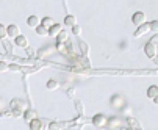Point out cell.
<instances>
[{
    "label": "cell",
    "mask_w": 158,
    "mask_h": 130,
    "mask_svg": "<svg viewBox=\"0 0 158 130\" xmlns=\"http://www.w3.org/2000/svg\"><path fill=\"white\" fill-rule=\"evenodd\" d=\"M131 22H133V25H143V24H146V13H143V11H138V13H133V16H131Z\"/></svg>",
    "instance_id": "1"
},
{
    "label": "cell",
    "mask_w": 158,
    "mask_h": 130,
    "mask_svg": "<svg viewBox=\"0 0 158 130\" xmlns=\"http://www.w3.org/2000/svg\"><path fill=\"white\" fill-rule=\"evenodd\" d=\"M147 31H150V24H143V25H139V27L136 28V31L133 33V36H135V38H141V36H144Z\"/></svg>",
    "instance_id": "2"
},
{
    "label": "cell",
    "mask_w": 158,
    "mask_h": 130,
    "mask_svg": "<svg viewBox=\"0 0 158 130\" xmlns=\"http://www.w3.org/2000/svg\"><path fill=\"white\" fill-rule=\"evenodd\" d=\"M144 52H146V57L153 60L156 57V46L152 44V42H149V44H146V47H144Z\"/></svg>",
    "instance_id": "3"
},
{
    "label": "cell",
    "mask_w": 158,
    "mask_h": 130,
    "mask_svg": "<svg viewBox=\"0 0 158 130\" xmlns=\"http://www.w3.org/2000/svg\"><path fill=\"white\" fill-rule=\"evenodd\" d=\"M91 121H93V124H94L96 127H105V125H106V118H105L103 115H96Z\"/></svg>",
    "instance_id": "4"
},
{
    "label": "cell",
    "mask_w": 158,
    "mask_h": 130,
    "mask_svg": "<svg viewBox=\"0 0 158 130\" xmlns=\"http://www.w3.org/2000/svg\"><path fill=\"white\" fill-rule=\"evenodd\" d=\"M14 42H16V46H19V47H22V49H28V39H27L24 35H19V36L14 39Z\"/></svg>",
    "instance_id": "5"
},
{
    "label": "cell",
    "mask_w": 158,
    "mask_h": 130,
    "mask_svg": "<svg viewBox=\"0 0 158 130\" xmlns=\"http://www.w3.org/2000/svg\"><path fill=\"white\" fill-rule=\"evenodd\" d=\"M20 35V30H19V27L17 25H14V24H11V25H8V38H17Z\"/></svg>",
    "instance_id": "6"
},
{
    "label": "cell",
    "mask_w": 158,
    "mask_h": 130,
    "mask_svg": "<svg viewBox=\"0 0 158 130\" xmlns=\"http://www.w3.org/2000/svg\"><path fill=\"white\" fill-rule=\"evenodd\" d=\"M27 25L31 27V28H36L38 25H41V19H39L38 16H30V17L27 19Z\"/></svg>",
    "instance_id": "7"
},
{
    "label": "cell",
    "mask_w": 158,
    "mask_h": 130,
    "mask_svg": "<svg viewBox=\"0 0 158 130\" xmlns=\"http://www.w3.org/2000/svg\"><path fill=\"white\" fill-rule=\"evenodd\" d=\"M61 31H63V27L58 25V24H55L53 27L49 28V36H52V38H58V35H60Z\"/></svg>",
    "instance_id": "8"
},
{
    "label": "cell",
    "mask_w": 158,
    "mask_h": 130,
    "mask_svg": "<svg viewBox=\"0 0 158 130\" xmlns=\"http://www.w3.org/2000/svg\"><path fill=\"white\" fill-rule=\"evenodd\" d=\"M64 25H67V27H74V25H77V19H75V16H66L64 17Z\"/></svg>",
    "instance_id": "9"
},
{
    "label": "cell",
    "mask_w": 158,
    "mask_h": 130,
    "mask_svg": "<svg viewBox=\"0 0 158 130\" xmlns=\"http://www.w3.org/2000/svg\"><path fill=\"white\" fill-rule=\"evenodd\" d=\"M156 96H158V86L152 85L150 88L147 90V97H149V99H155Z\"/></svg>",
    "instance_id": "10"
},
{
    "label": "cell",
    "mask_w": 158,
    "mask_h": 130,
    "mask_svg": "<svg viewBox=\"0 0 158 130\" xmlns=\"http://www.w3.org/2000/svg\"><path fill=\"white\" fill-rule=\"evenodd\" d=\"M41 25H44L46 28H50V27L55 25V20H53L52 17H44V19L41 20Z\"/></svg>",
    "instance_id": "11"
},
{
    "label": "cell",
    "mask_w": 158,
    "mask_h": 130,
    "mask_svg": "<svg viewBox=\"0 0 158 130\" xmlns=\"http://www.w3.org/2000/svg\"><path fill=\"white\" fill-rule=\"evenodd\" d=\"M30 130H42V122L39 119L30 121Z\"/></svg>",
    "instance_id": "12"
},
{
    "label": "cell",
    "mask_w": 158,
    "mask_h": 130,
    "mask_svg": "<svg viewBox=\"0 0 158 130\" xmlns=\"http://www.w3.org/2000/svg\"><path fill=\"white\" fill-rule=\"evenodd\" d=\"M36 33L39 36H49V28H46L44 25H38L36 27Z\"/></svg>",
    "instance_id": "13"
},
{
    "label": "cell",
    "mask_w": 158,
    "mask_h": 130,
    "mask_svg": "<svg viewBox=\"0 0 158 130\" xmlns=\"http://www.w3.org/2000/svg\"><path fill=\"white\" fill-rule=\"evenodd\" d=\"M75 108H77V113H78L80 116L85 115V105L81 103V100H75Z\"/></svg>",
    "instance_id": "14"
},
{
    "label": "cell",
    "mask_w": 158,
    "mask_h": 130,
    "mask_svg": "<svg viewBox=\"0 0 158 130\" xmlns=\"http://www.w3.org/2000/svg\"><path fill=\"white\" fill-rule=\"evenodd\" d=\"M24 118H25V121H33V119H36V111L35 110H28V111H25V115H24Z\"/></svg>",
    "instance_id": "15"
},
{
    "label": "cell",
    "mask_w": 158,
    "mask_h": 130,
    "mask_svg": "<svg viewBox=\"0 0 158 130\" xmlns=\"http://www.w3.org/2000/svg\"><path fill=\"white\" fill-rule=\"evenodd\" d=\"M8 38V27H5V25H2L0 24V39H6Z\"/></svg>",
    "instance_id": "16"
},
{
    "label": "cell",
    "mask_w": 158,
    "mask_h": 130,
    "mask_svg": "<svg viewBox=\"0 0 158 130\" xmlns=\"http://www.w3.org/2000/svg\"><path fill=\"white\" fill-rule=\"evenodd\" d=\"M47 88H49L50 91H53V90L60 88V83H58L56 80H49V82H47Z\"/></svg>",
    "instance_id": "17"
},
{
    "label": "cell",
    "mask_w": 158,
    "mask_h": 130,
    "mask_svg": "<svg viewBox=\"0 0 158 130\" xmlns=\"http://www.w3.org/2000/svg\"><path fill=\"white\" fill-rule=\"evenodd\" d=\"M63 125H64L63 122H52L49 128L50 130H63Z\"/></svg>",
    "instance_id": "18"
},
{
    "label": "cell",
    "mask_w": 158,
    "mask_h": 130,
    "mask_svg": "<svg viewBox=\"0 0 158 130\" xmlns=\"http://www.w3.org/2000/svg\"><path fill=\"white\" fill-rule=\"evenodd\" d=\"M10 69V64L6 61H0V72H6Z\"/></svg>",
    "instance_id": "19"
},
{
    "label": "cell",
    "mask_w": 158,
    "mask_h": 130,
    "mask_svg": "<svg viewBox=\"0 0 158 130\" xmlns=\"http://www.w3.org/2000/svg\"><path fill=\"white\" fill-rule=\"evenodd\" d=\"M66 39H67V33L66 31H61L58 35V42H66Z\"/></svg>",
    "instance_id": "20"
},
{
    "label": "cell",
    "mask_w": 158,
    "mask_h": 130,
    "mask_svg": "<svg viewBox=\"0 0 158 130\" xmlns=\"http://www.w3.org/2000/svg\"><path fill=\"white\" fill-rule=\"evenodd\" d=\"M150 30L158 33V20H152V22H150Z\"/></svg>",
    "instance_id": "21"
},
{
    "label": "cell",
    "mask_w": 158,
    "mask_h": 130,
    "mask_svg": "<svg viewBox=\"0 0 158 130\" xmlns=\"http://www.w3.org/2000/svg\"><path fill=\"white\" fill-rule=\"evenodd\" d=\"M3 47H5V50H6L8 53L13 50V44H11V42H6L5 39H3Z\"/></svg>",
    "instance_id": "22"
},
{
    "label": "cell",
    "mask_w": 158,
    "mask_h": 130,
    "mask_svg": "<svg viewBox=\"0 0 158 130\" xmlns=\"http://www.w3.org/2000/svg\"><path fill=\"white\" fill-rule=\"evenodd\" d=\"M72 33H74L75 36H80V35H81V28H80V25H74V27H72Z\"/></svg>",
    "instance_id": "23"
},
{
    "label": "cell",
    "mask_w": 158,
    "mask_h": 130,
    "mask_svg": "<svg viewBox=\"0 0 158 130\" xmlns=\"http://www.w3.org/2000/svg\"><path fill=\"white\" fill-rule=\"evenodd\" d=\"M80 49H81V52L83 53H88V44H86V42H80Z\"/></svg>",
    "instance_id": "24"
},
{
    "label": "cell",
    "mask_w": 158,
    "mask_h": 130,
    "mask_svg": "<svg viewBox=\"0 0 158 130\" xmlns=\"http://www.w3.org/2000/svg\"><path fill=\"white\" fill-rule=\"evenodd\" d=\"M150 42H152V44H155V46L158 44V33H155V36L152 38V41H150Z\"/></svg>",
    "instance_id": "25"
},
{
    "label": "cell",
    "mask_w": 158,
    "mask_h": 130,
    "mask_svg": "<svg viewBox=\"0 0 158 130\" xmlns=\"http://www.w3.org/2000/svg\"><path fill=\"white\" fill-rule=\"evenodd\" d=\"M10 69H11V71H16V72L19 71V68H17V66H10Z\"/></svg>",
    "instance_id": "26"
},
{
    "label": "cell",
    "mask_w": 158,
    "mask_h": 130,
    "mask_svg": "<svg viewBox=\"0 0 158 130\" xmlns=\"http://www.w3.org/2000/svg\"><path fill=\"white\" fill-rule=\"evenodd\" d=\"M81 128V125H77V127H72V128H69V130H80Z\"/></svg>",
    "instance_id": "27"
},
{
    "label": "cell",
    "mask_w": 158,
    "mask_h": 130,
    "mask_svg": "<svg viewBox=\"0 0 158 130\" xmlns=\"http://www.w3.org/2000/svg\"><path fill=\"white\" fill-rule=\"evenodd\" d=\"M153 103H156V105H158V96H156V97L153 99Z\"/></svg>",
    "instance_id": "28"
}]
</instances>
